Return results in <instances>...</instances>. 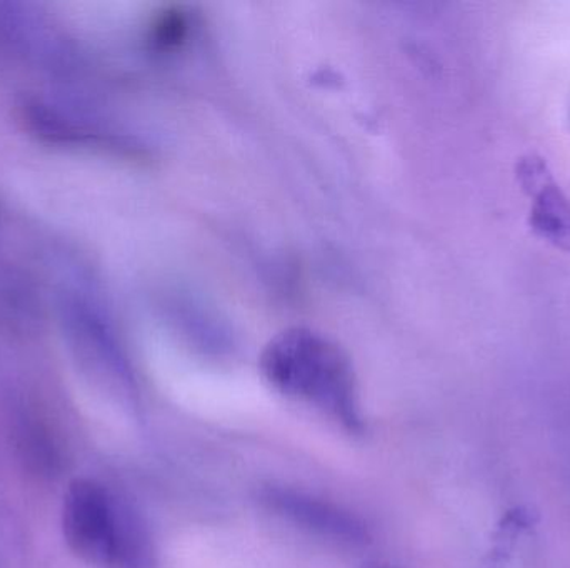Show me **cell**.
Wrapping results in <instances>:
<instances>
[{"mask_svg":"<svg viewBox=\"0 0 570 568\" xmlns=\"http://www.w3.org/2000/svg\"><path fill=\"white\" fill-rule=\"evenodd\" d=\"M263 370L284 396L314 406L347 432H364L354 372L337 347L308 333H288L266 350Z\"/></svg>","mask_w":570,"mask_h":568,"instance_id":"6da1fadb","label":"cell"},{"mask_svg":"<svg viewBox=\"0 0 570 568\" xmlns=\"http://www.w3.org/2000/svg\"><path fill=\"white\" fill-rule=\"evenodd\" d=\"M259 499L267 510L281 519L327 542L345 547H364L371 542L367 526L357 516L334 504L284 487H266L261 490Z\"/></svg>","mask_w":570,"mask_h":568,"instance_id":"3957f363","label":"cell"},{"mask_svg":"<svg viewBox=\"0 0 570 568\" xmlns=\"http://www.w3.org/2000/svg\"><path fill=\"white\" fill-rule=\"evenodd\" d=\"M534 514L524 507L509 510L499 524L494 534L491 552L488 557V568H504L514 552L518 540L534 526Z\"/></svg>","mask_w":570,"mask_h":568,"instance_id":"8992f818","label":"cell"},{"mask_svg":"<svg viewBox=\"0 0 570 568\" xmlns=\"http://www.w3.org/2000/svg\"><path fill=\"white\" fill-rule=\"evenodd\" d=\"M515 177L529 199L528 223L534 236L570 253V199L549 163L528 153L515 163Z\"/></svg>","mask_w":570,"mask_h":568,"instance_id":"277c9868","label":"cell"},{"mask_svg":"<svg viewBox=\"0 0 570 568\" xmlns=\"http://www.w3.org/2000/svg\"><path fill=\"white\" fill-rule=\"evenodd\" d=\"M109 568H157V550L149 527L132 506L120 499L119 527Z\"/></svg>","mask_w":570,"mask_h":568,"instance_id":"5b68a950","label":"cell"},{"mask_svg":"<svg viewBox=\"0 0 570 568\" xmlns=\"http://www.w3.org/2000/svg\"><path fill=\"white\" fill-rule=\"evenodd\" d=\"M120 499L89 479L70 482L63 496L62 527L69 549L83 562L109 568L119 527Z\"/></svg>","mask_w":570,"mask_h":568,"instance_id":"7a4b0ae2","label":"cell"}]
</instances>
